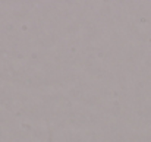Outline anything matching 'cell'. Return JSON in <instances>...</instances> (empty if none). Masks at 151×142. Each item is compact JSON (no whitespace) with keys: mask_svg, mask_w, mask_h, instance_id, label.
Listing matches in <instances>:
<instances>
[]
</instances>
